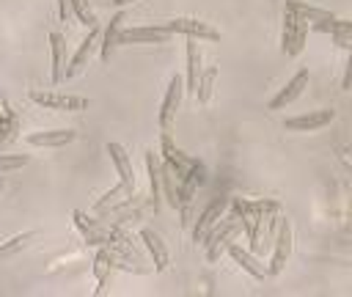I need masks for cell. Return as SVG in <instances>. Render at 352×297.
<instances>
[{
  "label": "cell",
  "mask_w": 352,
  "mask_h": 297,
  "mask_svg": "<svg viewBox=\"0 0 352 297\" xmlns=\"http://www.w3.org/2000/svg\"><path fill=\"white\" fill-rule=\"evenodd\" d=\"M38 239V231H22V234H14L11 239H6V242H0V261L3 258H11V256H16L19 250H25V248H30L33 242Z\"/></svg>",
  "instance_id": "25"
},
{
  "label": "cell",
  "mask_w": 352,
  "mask_h": 297,
  "mask_svg": "<svg viewBox=\"0 0 352 297\" xmlns=\"http://www.w3.org/2000/svg\"><path fill=\"white\" fill-rule=\"evenodd\" d=\"M121 22H124V14L118 11L110 22H107V28H104V36H102V47H99V58L102 60H107L110 58V50L116 47V41H118V33H121Z\"/></svg>",
  "instance_id": "26"
},
{
  "label": "cell",
  "mask_w": 352,
  "mask_h": 297,
  "mask_svg": "<svg viewBox=\"0 0 352 297\" xmlns=\"http://www.w3.org/2000/svg\"><path fill=\"white\" fill-rule=\"evenodd\" d=\"M305 38H308V22L300 19L297 14L292 11H283V36H280V52L286 58H294L302 52L305 47Z\"/></svg>",
  "instance_id": "3"
},
{
  "label": "cell",
  "mask_w": 352,
  "mask_h": 297,
  "mask_svg": "<svg viewBox=\"0 0 352 297\" xmlns=\"http://www.w3.org/2000/svg\"><path fill=\"white\" fill-rule=\"evenodd\" d=\"M333 118H336V110H314V113H305V116L286 118V129H294V132H314V129L327 126Z\"/></svg>",
  "instance_id": "17"
},
{
  "label": "cell",
  "mask_w": 352,
  "mask_h": 297,
  "mask_svg": "<svg viewBox=\"0 0 352 297\" xmlns=\"http://www.w3.org/2000/svg\"><path fill=\"white\" fill-rule=\"evenodd\" d=\"M226 209H228V198H212L209 204H206V209L198 214V220H195V226H192V242L198 245L201 239H204V234L226 214Z\"/></svg>",
  "instance_id": "9"
},
{
  "label": "cell",
  "mask_w": 352,
  "mask_h": 297,
  "mask_svg": "<svg viewBox=\"0 0 352 297\" xmlns=\"http://www.w3.org/2000/svg\"><path fill=\"white\" fill-rule=\"evenodd\" d=\"M349 80H352V60L344 63V80H341V88L349 91Z\"/></svg>",
  "instance_id": "33"
},
{
  "label": "cell",
  "mask_w": 352,
  "mask_h": 297,
  "mask_svg": "<svg viewBox=\"0 0 352 297\" xmlns=\"http://www.w3.org/2000/svg\"><path fill=\"white\" fill-rule=\"evenodd\" d=\"M170 38V33L162 28V25H148V28H126L118 33V41L124 44H138V41H146V44H165Z\"/></svg>",
  "instance_id": "11"
},
{
  "label": "cell",
  "mask_w": 352,
  "mask_h": 297,
  "mask_svg": "<svg viewBox=\"0 0 352 297\" xmlns=\"http://www.w3.org/2000/svg\"><path fill=\"white\" fill-rule=\"evenodd\" d=\"M3 187H6V182H3V179H0V192H3Z\"/></svg>",
  "instance_id": "36"
},
{
  "label": "cell",
  "mask_w": 352,
  "mask_h": 297,
  "mask_svg": "<svg viewBox=\"0 0 352 297\" xmlns=\"http://www.w3.org/2000/svg\"><path fill=\"white\" fill-rule=\"evenodd\" d=\"M69 6H72V11H74L77 22H82L85 28H94V25H96V14H94V8H91L88 0H69Z\"/></svg>",
  "instance_id": "30"
},
{
  "label": "cell",
  "mask_w": 352,
  "mask_h": 297,
  "mask_svg": "<svg viewBox=\"0 0 352 297\" xmlns=\"http://www.w3.org/2000/svg\"><path fill=\"white\" fill-rule=\"evenodd\" d=\"M50 58H52V85L63 82V69H66V44L60 33H50Z\"/></svg>",
  "instance_id": "20"
},
{
  "label": "cell",
  "mask_w": 352,
  "mask_h": 297,
  "mask_svg": "<svg viewBox=\"0 0 352 297\" xmlns=\"http://www.w3.org/2000/svg\"><path fill=\"white\" fill-rule=\"evenodd\" d=\"M110 258H107V250L99 248L96 250V258H94V278H96V292L94 294H102L104 286H107V275H110Z\"/></svg>",
  "instance_id": "28"
},
{
  "label": "cell",
  "mask_w": 352,
  "mask_h": 297,
  "mask_svg": "<svg viewBox=\"0 0 352 297\" xmlns=\"http://www.w3.org/2000/svg\"><path fill=\"white\" fill-rule=\"evenodd\" d=\"M74 140H77L74 129H47V132H30L28 135V143L38 146V148H60V146L74 143Z\"/></svg>",
  "instance_id": "18"
},
{
  "label": "cell",
  "mask_w": 352,
  "mask_h": 297,
  "mask_svg": "<svg viewBox=\"0 0 352 297\" xmlns=\"http://www.w3.org/2000/svg\"><path fill=\"white\" fill-rule=\"evenodd\" d=\"M30 162V154H3L0 151V170H16Z\"/></svg>",
  "instance_id": "31"
},
{
  "label": "cell",
  "mask_w": 352,
  "mask_h": 297,
  "mask_svg": "<svg viewBox=\"0 0 352 297\" xmlns=\"http://www.w3.org/2000/svg\"><path fill=\"white\" fill-rule=\"evenodd\" d=\"M126 195H132V192H129V190H126V187L118 182V184H116V187H110V190H107L102 198H96V204H94V212H96V214H104L107 209H113V206H116L121 198H126Z\"/></svg>",
  "instance_id": "27"
},
{
  "label": "cell",
  "mask_w": 352,
  "mask_h": 297,
  "mask_svg": "<svg viewBox=\"0 0 352 297\" xmlns=\"http://www.w3.org/2000/svg\"><path fill=\"white\" fill-rule=\"evenodd\" d=\"M99 36H102V30H99V25H94L91 30H88V36L80 41V47H77V52L72 55V60H69V66L63 69V80H69V77H74V74H80L85 66H88V58H91V50L96 47V41H99Z\"/></svg>",
  "instance_id": "8"
},
{
  "label": "cell",
  "mask_w": 352,
  "mask_h": 297,
  "mask_svg": "<svg viewBox=\"0 0 352 297\" xmlns=\"http://www.w3.org/2000/svg\"><path fill=\"white\" fill-rule=\"evenodd\" d=\"M160 190H162V198L176 209L179 206V201H176V195H179V176H176L173 165L165 162L162 157H160Z\"/></svg>",
  "instance_id": "21"
},
{
  "label": "cell",
  "mask_w": 352,
  "mask_h": 297,
  "mask_svg": "<svg viewBox=\"0 0 352 297\" xmlns=\"http://www.w3.org/2000/svg\"><path fill=\"white\" fill-rule=\"evenodd\" d=\"M286 11L297 14L300 19L311 22V25H314V22H324V19L333 16L327 8H319V6H311V3H302V0H286Z\"/></svg>",
  "instance_id": "23"
},
{
  "label": "cell",
  "mask_w": 352,
  "mask_h": 297,
  "mask_svg": "<svg viewBox=\"0 0 352 297\" xmlns=\"http://www.w3.org/2000/svg\"><path fill=\"white\" fill-rule=\"evenodd\" d=\"M204 182H206V170H204V165H201V162H195V165H192V168L179 179V195H176L179 206H190V201H192L195 190H198Z\"/></svg>",
  "instance_id": "19"
},
{
  "label": "cell",
  "mask_w": 352,
  "mask_h": 297,
  "mask_svg": "<svg viewBox=\"0 0 352 297\" xmlns=\"http://www.w3.org/2000/svg\"><path fill=\"white\" fill-rule=\"evenodd\" d=\"M72 220H74V228L82 234L85 245H96V248H102V245H110V242H113V231H110V226H104L99 217L91 220L85 212L74 209V212H72Z\"/></svg>",
  "instance_id": "4"
},
{
  "label": "cell",
  "mask_w": 352,
  "mask_h": 297,
  "mask_svg": "<svg viewBox=\"0 0 352 297\" xmlns=\"http://www.w3.org/2000/svg\"><path fill=\"white\" fill-rule=\"evenodd\" d=\"M110 3H113V6H118V8H124V6H129L132 0H110Z\"/></svg>",
  "instance_id": "35"
},
{
  "label": "cell",
  "mask_w": 352,
  "mask_h": 297,
  "mask_svg": "<svg viewBox=\"0 0 352 297\" xmlns=\"http://www.w3.org/2000/svg\"><path fill=\"white\" fill-rule=\"evenodd\" d=\"M292 248H294V228H292V220L286 214H280L278 231H275V239H272V248H270V261H267L270 275H278V272L286 270V264L292 258Z\"/></svg>",
  "instance_id": "2"
},
{
  "label": "cell",
  "mask_w": 352,
  "mask_h": 297,
  "mask_svg": "<svg viewBox=\"0 0 352 297\" xmlns=\"http://www.w3.org/2000/svg\"><path fill=\"white\" fill-rule=\"evenodd\" d=\"M226 250H228V256H231V258H234V261H236V264H239V267H242L248 275H253L256 280H264V278H270V270H267V264H261V261H258V256H253V253H250V250H245L242 245L231 242Z\"/></svg>",
  "instance_id": "14"
},
{
  "label": "cell",
  "mask_w": 352,
  "mask_h": 297,
  "mask_svg": "<svg viewBox=\"0 0 352 297\" xmlns=\"http://www.w3.org/2000/svg\"><path fill=\"white\" fill-rule=\"evenodd\" d=\"M214 77H217V66H209V69L201 72V77H198V88H195V99H198L201 104H206V102L212 99Z\"/></svg>",
  "instance_id": "29"
},
{
  "label": "cell",
  "mask_w": 352,
  "mask_h": 297,
  "mask_svg": "<svg viewBox=\"0 0 352 297\" xmlns=\"http://www.w3.org/2000/svg\"><path fill=\"white\" fill-rule=\"evenodd\" d=\"M104 148H107V154H110V160H113V165H116V170H118V182H121L129 192H135V170H132V160H129V154L124 151V146H121V143H107Z\"/></svg>",
  "instance_id": "15"
},
{
  "label": "cell",
  "mask_w": 352,
  "mask_h": 297,
  "mask_svg": "<svg viewBox=\"0 0 352 297\" xmlns=\"http://www.w3.org/2000/svg\"><path fill=\"white\" fill-rule=\"evenodd\" d=\"M308 88V69H300L280 91H278V96L275 99H270V110H283L286 104H292L302 91Z\"/></svg>",
  "instance_id": "12"
},
{
  "label": "cell",
  "mask_w": 352,
  "mask_h": 297,
  "mask_svg": "<svg viewBox=\"0 0 352 297\" xmlns=\"http://www.w3.org/2000/svg\"><path fill=\"white\" fill-rule=\"evenodd\" d=\"M311 28L319 30V33H330L341 50H349V47H352V22H349V19L330 16V19H324V22H314Z\"/></svg>",
  "instance_id": "16"
},
{
  "label": "cell",
  "mask_w": 352,
  "mask_h": 297,
  "mask_svg": "<svg viewBox=\"0 0 352 297\" xmlns=\"http://www.w3.org/2000/svg\"><path fill=\"white\" fill-rule=\"evenodd\" d=\"M170 36L173 33H184L187 38H209V41H214V38H220V30L217 28H212L209 22H204V19H195V16H176V19H170V22H160Z\"/></svg>",
  "instance_id": "5"
},
{
  "label": "cell",
  "mask_w": 352,
  "mask_h": 297,
  "mask_svg": "<svg viewBox=\"0 0 352 297\" xmlns=\"http://www.w3.org/2000/svg\"><path fill=\"white\" fill-rule=\"evenodd\" d=\"M58 3V16L66 22V16H69V11H72V6H69V0H55Z\"/></svg>",
  "instance_id": "34"
},
{
  "label": "cell",
  "mask_w": 352,
  "mask_h": 297,
  "mask_svg": "<svg viewBox=\"0 0 352 297\" xmlns=\"http://www.w3.org/2000/svg\"><path fill=\"white\" fill-rule=\"evenodd\" d=\"M201 72H204V69H201V50H198V38H187V82H184V91L195 94Z\"/></svg>",
  "instance_id": "22"
},
{
  "label": "cell",
  "mask_w": 352,
  "mask_h": 297,
  "mask_svg": "<svg viewBox=\"0 0 352 297\" xmlns=\"http://www.w3.org/2000/svg\"><path fill=\"white\" fill-rule=\"evenodd\" d=\"M239 234H242V220H239V214H236V212L223 214V217L204 234V239H201V245L206 248V258H209V261H217V258L226 253V248H228Z\"/></svg>",
  "instance_id": "1"
},
{
  "label": "cell",
  "mask_w": 352,
  "mask_h": 297,
  "mask_svg": "<svg viewBox=\"0 0 352 297\" xmlns=\"http://www.w3.org/2000/svg\"><path fill=\"white\" fill-rule=\"evenodd\" d=\"M140 239H143V245H146V250H148V256L154 261V270L157 272H165L168 264H170V253H168L162 236L154 228H140Z\"/></svg>",
  "instance_id": "13"
},
{
  "label": "cell",
  "mask_w": 352,
  "mask_h": 297,
  "mask_svg": "<svg viewBox=\"0 0 352 297\" xmlns=\"http://www.w3.org/2000/svg\"><path fill=\"white\" fill-rule=\"evenodd\" d=\"M182 96H184V80H182L179 74H173L170 82H168V88H165V99H162L160 116H157L162 132L170 129V124H173V118H176V110H179V104H182Z\"/></svg>",
  "instance_id": "7"
},
{
  "label": "cell",
  "mask_w": 352,
  "mask_h": 297,
  "mask_svg": "<svg viewBox=\"0 0 352 297\" xmlns=\"http://www.w3.org/2000/svg\"><path fill=\"white\" fill-rule=\"evenodd\" d=\"M146 170H148V187H151V209L160 212V198H162V190H160V154L154 151H146Z\"/></svg>",
  "instance_id": "24"
},
{
  "label": "cell",
  "mask_w": 352,
  "mask_h": 297,
  "mask_svg": "<svg viewBox=\"0 0 352 297\" xmlns=\"http://www.w3.org/2000/svg\"><path fill=\"white\" fill-rule=\"evenodd\" d=\"M30 99L47 110H85L88 99L85 96H72V94H58V91H30Z\"/></svg>",
  "instance_id": "6"
},
{
  "label": "cell",
  "mask_w": 352,
  "mask_h": 297,
  "mask_svg": "<svg viewBox=\"0 0 352 297\" xmlns=\"http://www.w3.org/2000/svg\"><path fill=\"white\" fill-rule=\"evenodd\" d=\"M14 118H16V116H14L11 110H8V104H6V99L0 96V126H6V124H11Z\"/></svg>",
  "instance_id": "32"
},
{
  "label": "cell",
  "mask_w": 352,
  "mask_h": 297,
  "mask_svg": "<svg viewBox=\"0 0 352 297\" xmlns=\"http://www.w3.org/2000/svg\"><path fill=\"white\" fill-rule=\"evenodd\" d=\"M160 157L165 160V162H170L173 165V170H176V176L182 179L198 160L195 157H190V154H184V151H179L176 146H173V140L168 138V132H162L160 135Z\"/></svg>",
  "instance_id": "10"
}]
</instances>
